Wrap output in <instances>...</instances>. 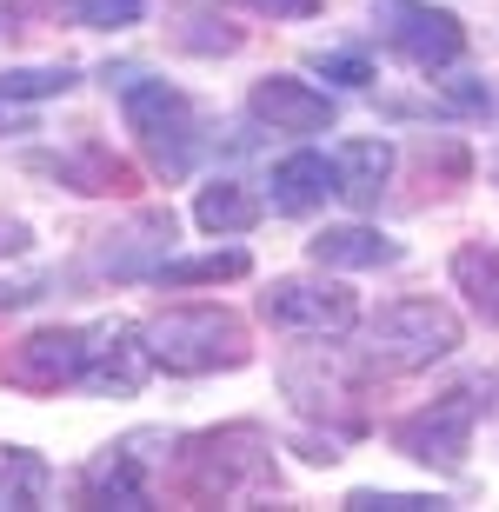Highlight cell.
I'll return each instance as SVG.
<instances>
[{
	"label": "cell",
	"mask_w": 499,
	"mask_h": 512,
	"mask_svg": "<svg viewBox=\"0 0 499 512\" xmlns=\"http://www.w3.org/2000/svg\"><path fill=\"white\" fill-rule=\"evenodd\" d=\"M173 486L200 506H220V499H253L273 486V453L260 426H220V433H193L180 439V459H173Z\"/></svg>",
	"instance_id": "obj_1"
},
{
	"label": "cell",
	"mask_w": 499,
	"mask_h": 512,
	"mask_svg": "<svg viewBox=\"0 0 499 512\" xmlns=\"http://www.w3.org/2000/svg\"><path fill=\"white\" fill-rule=\"evenodd\" d=\"M140 333H147L154 366H167L180 380H200V373H220V366L247 360V326L233 320L227 306H167Z\"/></svg>",
	"instance_id": "obj_2"
},
{
	"label": "cell",
	"mask_w": 499,
	"mask_h": 512,
	"mask_svg": "<svg viewBox=\"0 0 499 512\" xmlns=\"http://www.w3.org/2000/svg\"><path fill=\"white\" fill-rule=\"evenodd\" d=\"M460 346V320L440 300H393L366 320V366L380 373H420Z\"/></svg>",
	"instance_id": "obj_3"
},
{
	"label": "cell",
	"mask_w": 499,
	"mask_h": 512,
	"mask_svg": "<svg viewBox=\"0 0 499 512\" xmlns=\"http://www.w3.org/2000/svg\"><path fill=\"white\" fill-rule=\"evenodd\" d=\"M120 114H127V127L140 133L147 160H154L167 180H180V173L193 167L200 127H193V107H187L180 87H167V80H127V87H120Z\"/></svg>",
	"instance_id": "obj_4"
},
{
	"label": "cell",
	"mask_w": 499,
	"mask_h": 512,
	"mask_svg": "<svg viewBox=\"0 0 499 512\" xmlns=\"http://www.w3.org/2000/svg\"><path fill=\"white\" fill-rule=\"evenodd\" d=\"M473 426H480V386H453V393H440L433 406L406 413L400 426H393V446H400V459H413V466L460 473L466 446H473Z\"/></svg>",
	"instance_id": "obj_5"
},
{
	"label": "cell",
	"mask_w": 499,
	"mask_h": 512,
	"mask_svg": "<svg viewBox=\"0 0 499 512\" xmlns=\"http://www.w3.org/2000/svg\"><path fill=\"white\" fill-rule=\"evenodd\" d=\"M100 326H40L20 346H7L0 360V380L20 386V393H60V386H80L87 360H94Z\"/></svg>",
	"instance_id": "obj_6"
},
{
	"label": "cell",
	"mask_w": 499,
	"mask_h": 512,
	"mask_svg": "<svg viewBox=\"0 0 499 512\" xmlns=\"http://www.w3.org/2000/svg\"><path fill=\"white\" fill-rule=\"evenodd\" d=\"M260 313H267L280 333H307V340H340L346 326L360 320V300L346 293L340 280H273L260 293Z\"/></svg>",
	"instance_id": "obj_7"
},
{
	"label": "cell",
	"mask_w": 499,
	"mask_h": 512,
	"mask_svg": "<svg viewBox=\"0 0 499 512\" xmlns=\"http://www.w3.org/2000/svg\"><path fill=\"white\" fill-rule=\"evenodd\" d=\"M386 20H393V47H400L420 74H440V67H453V60L466 54V27H460L453 7H433V0H393Z\"/></svg>",
	"instance_id": "obj_8"
},
{
	"label": "cell",
	"mask_w": 499,
	"mask_h": 512,
	"mask_svg": "<svg viewBox=\"0 0 499 512\" xmlns=\"http://www.w3.org/2000/svg\"><path fill=\"white\" fill-rule=\"evenodd\" d=\"M253 120L273 133H327L333 127V100L313 87V80H293V74H267L253 80Z\"/></svg>",
	"instance_id": "obj_9"
},
{
	"label": "cell",
	"mask_w": 499,
	"mask_h": 512,
	"mask_svg": "<svg viewBox=\"0 0 499 512\" xmlns=\"http://www.w3.org/2000/svg\"><path fill=\"white\" fill-rule=\"evenodd\" d=\"M154 373V353H147V333L140 326H100L94 340V360H87V373H80V386L87 393H140V380Z\"/></svg>",
	"instance_id": "obj_10"
},
{
	"label": "cell",
	"mask_w": 499,
	"mask_h": 512,
	"mask_svg": "<svg viewBox=\"0 0 499 512\" xmlns=\"http://www.w3.org/2000/svg\"><path fill=\"white\" fill-rule=\"evenodd\" d=\"M140 439H120L80 473V499L87 506H147V459L134 453Z\"/></svg>",
	"instance_id": "obj_11"
},
{
	"label": "cell",
	"mask_w": 499,
	"mask_h": 512,
	"mask_svg": "<svg viewBox=\"0 0 499 512\" xmlns=\"http://www.w3.org/2000/svg\"><path fill=\"white\" fill-rule=\"evenodd\" d=\"M386 173H393V147L386 140H346L333 153V193H340L346 207H380Z\"/></svg>",
	"instance_id": "obj_12"
},
{
	"label": "cell",
	"mask_w": 499,
	"mask_h": 512,
	"mask_svg": "<svg viewBox=\"0 0 499 512\" xmlns=\"http://www.w3.org/2000/svg\"><path fill=\"white\" fill-rule=\"evenodd\" d=\"M313 266H327V273H366V266H393L400 260V240H386L373 227H327L307 240Z\"/></svg>",
	"instance_id": "obj_13"
},
{
	"label": "cell",
	"mask_w": 499,
	"mask_h": 512,
	"mask_svg": "<svg viewBox=\"0 0 499 512\" xmlns=\"http://www.w3.org/2000/svg\"><path fill=\"white\" fill-rule=\"evenodd\" d=\"M40 173H54L60 187H74V193H127L134 187V173H127V160H114L107 147H67V153H54V160H34Z\"/></svg>",
	"instance_id": "obj_14"
},
{
	"label": "cell",
	"mask_w": 499,
	"mask_h": 512,
	"mask_svg": "<svg viewBox=\"0 0 499 512\" xmlns=\"http://www.w3.org/2000/svg\"><path fill=\"white\" fill-rule=\"evenodd\" d=\"M267 187H273V213H313L333 193V160H327V153H313V147L287 153V160L273 167Z\"/></svg>",
	"instance_id": "obj_15"
},
{
	"label": "cell",
	"mask_w": 499,
	"mask_h": 512,
	"mask_svg": "<svg viewBox=\"0 0 499 512\" xmlns=\"http://www.w3.org/2000/svg\"><path fill=\"white\" fill-rule=\"evenodd\" d=\"M193 227L220 233V240L260 227V193L240 187V180H213V187H200V200H193Z\"/></svg>",
	"instance_id": "obj_16"
},
{
	"label": "cell",
	"mask_w": 499,
	"mask_h": 512,
	"mask_svg": "<svg viewBox=\"0 0 499 512\" xmlns=\"http://www.w3.org/2000/svg\"><path fill=\"white\" fill-rule=\"evenodd\" d=\"M453 286L473 300V313H480V320L499 326V247H486V240L460 247V253H453Z\"/></svg>",
	"instance_id": "obj_17"
},
{
	"label": "cell",
	"mask_w": 499,
	"mask_h": 512,
	"mask_svg": "<svg viewBox=\"0 0 499 512\" xmlns=\"http://www.w3.org/2000/svg\"><path fill=\"white\" fill-rule=\"evenodd\" d=\"M247 253L240 247H220V253H187V260H160L154 280L160 286H213V280H240L247 273Z\"/></svg>",
	"instance_id": "obj_18"
},
{
	"label": "cell",
	"mask_w": 499,
	"mask_h": 512,
	"mask_svg": "<svg viewBox=\"0 0 499 512\" xmlns=\"http://www.w3.org/2000/svg\"><path fill=\"white\" fill-rule=\"evenodd\" d=\"M74 67L67 60H54V67H0V100L14 107V100H54V94H67L74 87Z\"/></svg>",
	"instance_id": "obj_19"
},
{
	"label": "cell",
	"mask_w": 499,
	"mask_h": 512,
	"mask_svg": "<svg viewBox=\"0 0 499 512\" xmlns=\"http://www.w3.org/2000/svg\"><path fill=\"white\" fill-rule=\"evenodd\" d=\"M47 493V466L20 446H0V506H34Z\"/></svg>",
	"instance_id": "obj_20"
},
{
	"label": "cell",
	"mask_w": 499,
	"mask_h": 512,
	"mask_svg": "<svg viewBox=\"0 0 499 512\" xmlns=\"http://www.w3.org/2000/svg\"><path fill=\"white\" fill-rule=\"evenodd\" d=\"M346 512H446V499H433V493H380V486H360V493H346Z\"/></svg>",
	"instance_id": "obj_21"
},
{
	"label": "cell",
	"mask_w": 499,
	"mask_h": 512,
	"mask_svg": "<svg viewBox=\"0 0 499 512\" xmlns=\"http://www.w3.org/2000/svg\"><path fill=\"white\" fill-rule=\"evenodd\" d=\"M80 27H134L147 14V0H74Z\"/></svg>",
	"instance_id": "obj_22"
},
{
	"label": "cell",
	"mask_w": 499,
	"mask_h": 512,
	"mask_svg": "<svg viewBox=\"0 0 499 512\" xmlns=\"http://www.w3.org/2000/svg\"><path fill=\"white\" fill-rule=\"evenodd\" d=\"M313 74L340 80V87H366L373 80V60L366 54H313Z\"/></svg>",
	"instance_id": "obj_23"
},
{
	"label": "cell",
	"mask_w": 499,
	"mask_h": 512,
	"mask_svg": "<svg viewBox=\"0 0 499 512\" xmlns=\"http://www.w3.org/2000/svg\"><path fill=\"white\" fill-rule=\"evenodd\" d=\"M440 94H446L453 114H486V107H493V87H486V80H446Z\"/></svg>",
	"instance_id": "obj_24"
},
{
	"label": "cell",
	"mask_w": 499,
	"mask_h": 512,
	"mask_svg": "<svg viewBox=\"0 0 499 512\" xmlns=\"http://www.w3.org/2000/svg\"><path fill=\"white\" fill-rule=\"evenodd\" d=\"M253 14H273V20H313L327 0H247Z\"/></svg>",
	"instance_id": "obj_25"
},
{
	"label": "cell",
	"mask_w": 499,
	"mask_h": 512,
	"mask_svg": "<svg viewBox=\"0 0 499 512\" xmlns=\"http://www.w3.org/2000/svg\"><path fill=\"white\" fill-rule=\"evenodd\" d=\"M40 286H47V280H0V306H27V300H40Z\"/></svg>",
	"instance_id": "obj_26"
}]
</instances>
